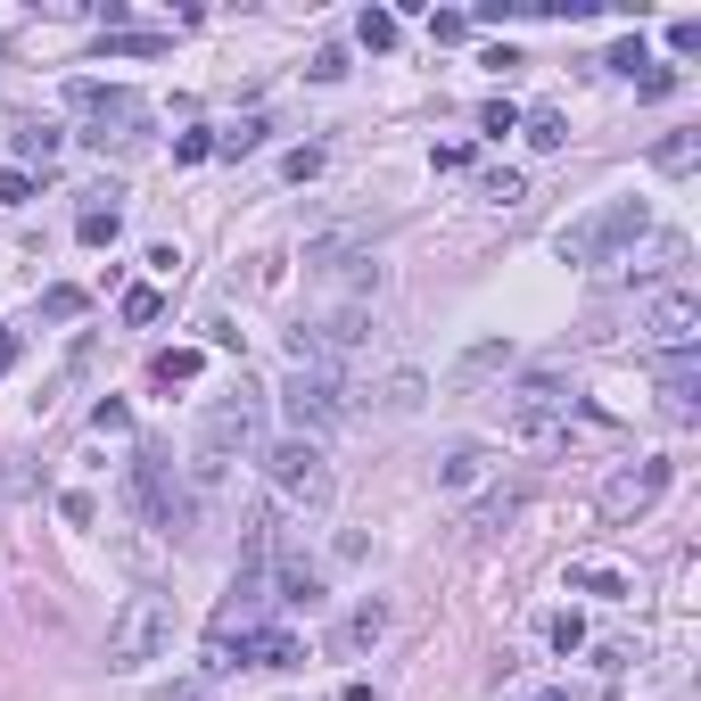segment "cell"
<instances>
[{
	"label": "cell",
	"instance_id": "6da1fadb",
	"mask_svg": "<svg viewBox=\"0 0 701 701\" xmlns=\"http://www.w3.org/2000/svg\"><path fill=\"white\" fill-rule=\"evenodd\" d=\"M652 231V206L644 199H603L594 215H578V223H561V264H619L635 240Z\"/></svg>",
	"mask_w": 701,
	"mask_h": 701
},
{
	"label": "cell",
	"instance_id": "7a4b0ae2",
	"mask_svg": "<svg viewBox=\"0 0 701 701\" xmlns=\"http://www.w3.org/2000/svg\"><path fill=\"white\" fill-rule=\"evenodd\" d=\"M67 108L83 116V141L108 157V148H141V132H148V99L141 92H124V83H92V74H74L67 83Z\"/></svg>",
	"mask_w": 701,
	"mask_h": 701
},
{
	"label": "cell",
	"instance_id": "3957f363",
	"mask_svg": "<svg viewBox=\"0 0 701 701\" xmlns=\"http://www.w3.org/2000/svg\"><path fill=\"white\" fill-rule=\"evenodd\" d=\"M281 405H289V421H297V438H331L338 421H355V380L338 364H297L289 371V388H281Z\"/></svg>",
	"mask_w": 701,
	"mask_h": 701
},
{
	"label": "cell",
	"instance_id": "277c9868",
	"mask_svg": "<svg viewBox=\"0 0 701 701\" xmlns=\"http://www.w3.org/2000/svg\"><path fill=\"white\" fill-rule=\"evenodd\" d=\"M264 479H273V496L289 503V512H322V503L338 496V471H331V454H322L314 438L264 445Z\"/></svg>",
	"mask_w": 701,
	"mask_h": 701
},
{
	"label": "cell",
	"instance_id": "5b68a950",
	"mask_svg": "<svg viewBox=\"0 0 701 701\" xmlns=\"http://www.w3.org/2000/svg\"><path fill=\"white\" fill-rule=\"evenodd\" d=\"M199 445L206 454H264V388L257 380H240V388H223L215 405H206V421H199Z\"/></svg>",
	"mask_w": 701,
	"mask_h": 701
},
{
	"label": "cell",
	"instance_id": "8992f818",
	"mask_svg": "<svg viewBox=\"0 0 701 701\" xmlns=\"http://www.w3.org/2000/svg\"><path fill=\"white\" fill-rule=\"evenodd\" d=\"M166 644H174V603L166 594H132V603L108 619V668H141Z\"/></svg>",
	"mask_w": 701,
	"mask_h": 701
},
{
	"label": "cell",
	"instance_id": "52a82bcc",
	"mask_svg": "<svg viewBox=\"0 0 701 701\" xmlns=\"http://www.w3.org/2000/svg\"><path fill=\"white\" fill-rule=\"evenodd\" d=\"M132 512H141L148 528H190V496H182V479H174V462L157 454V445L132 454Z\"/></svg>",
	"mask_w": 701,
	"mask_h": 701
},
{
	"label": "cell",
	"instance_id": "ba28073f",
	"mask_svg": "<svg viewBox=\"0 0 701 701\" xmlns=\"http://www.w3.org/2000/svg\"><path fill=\"white\" fill-rule=\"evenodd\" d=\"M644 347L652 355H701V297L685 289V281H668L644 306Z\"/></svg>",
	"mask_w": 701,
	"mask_h": 701
},
{
	"label": "cell",
	"instance_id": "9c48e42d",
	"mask_svg": "<svg viewBox=\"0 0 701 701\" xmlns=\"http://www.w3.org/2000/svg\"><path fill=\"white\" fill-rule=\"evenodd\" d=\"M668 479H677V471H668L661 454H652V462H628V471H619V479L603 487V503H594V512H603L610 528H628V520H644L652 503L668 496Z\"/></svg>",
	"mask_w": 701,
	"mask_h": 701
},
{
	"label": "cell",
	"instance_id": "30bf717a",
	"mask_svg": "<svg viewBox=\"0 0 701 701\" xmlns=\"http://www.w3.org/2000/svg\"><path fill=\"white\" fill-rule=\"evenodd\" d=\"M503 421H512L520 445H561V438H570V396H561L554 380H528V388L512 396V413H503Z\"/></svg>",
	"mask_w": 701,
	"mask_h": 701
},
{
	"label": "cell",
	"instance_id": "8fae6325",
	"mask_svg": "<svg viewBox=\"0 0 701 701\" xmlns=\"http://www.w3.org/2000/svg\"><path fill=\"white\" fill-rule=\"evenodd\" d=\"M661 413L701 421V355H661Z\"/></svg>",
	"mask_w": 701,
	"mask_h": 701
},
{
	"label": "cell",
	"instance_id": "7c38bea8",
	"mask_svg": "<svg viewBox=\"0 0 701 701\" xmlns=\"http://www.w3.org/2000/svg\"><path fill=\"white\" fill-rule=\"evenodd\" d=\"M231 652H240L248 668H297V661H306V644H297L289 628H248Z\"/></svg>",
	"mask_w": 701,
	"mask_h": 701
},
{
	"label": "cell",
	"instance_id": "4fadbf2b",
	"mask_svg": "<svg viewBox=\"0 0 701 701\" xmlns=\"http://www.w3.org/2000/svg\"><path fill=\"white\" fill-rule=\"evenodd\" d=\"M685 257H693V240H685V231H652V248L635 257V281H661V289H668V281L685 273Z\"/></svg>",
	"mask_w": 701,
	"mask_h": 701
},
{
	"label": "cell",
	"instance_id": "5bb4252c",
	"mask_svg": "<svg viewBox=\"0 0 701 701\" xmlns=\"http://www.w3.org/2000/svg\"><path fill=\"white\" fill-rule=\"evenodd\" d=\"M487 462H496L487 445H454V454L438 462V487H445V496H462V487H479V479H487Z\"/></svg>",
	"mask_w": 701,
	"mask_h": 701
},
{
	"label": "cell",
	"instance_id": "9a60e30c",
	"mask_svg": "<svg viewBox=\"0 0 701 701\" xmlns=\"http://www.w3.org/2000/svg\"><path fill=\"white\" fill-rule=\"evenodd\" d=\"M380 635H388V603H355L347 628H338V652H371Z\"/></svg>",
	"mask_w": 701,
	"mask_h": 701
},
{
	"label": "cell",
	"instance_id": "2e32d148",
	"mask_svg": "<svg viewBox=\"0 0 701 701\" xmlns=\"http://www.w3.org/2000/svg\"><path fill=\"white\" fill-rule=\"evenodd\" d=\"M116 231H124V206H116V199L108 206L92 199L83 215H74V240H83V248H116Z\"/></svg>",
	"mask_w": 701,
	"mask_h": 701
},
{
	"label": "cell",
	"instance_id": "e0dca14e",
	"mask_svg": "<svg viewBox=\"0 0 701 701\" xmlns=\"http://www.w3.org/2000/svg\"><path fill=\"white\" fill-rule=\"evenodd\" d=\"M503 364H512V347H503V338H479V347H471V355L454 364V388H479V380H496Z\"/></svg>",
	"mask_w": 701,
	"mask_h": 701
},
{
	"label": "cell",
	"instance_id": "ac0fdd59",
	"mask_svg": "<svg viewBox=\"0 0 701 701\" xmlns=\"http://www.w3.org/2000/svg\"><path fill=\"white\" fill-rule=\"evenodd\" d=\"M520 503H528V487H503V496H487L462 528H471V536H496V528H512V520H520Z\"/></svg>",
	"mask_w": 701,
	"mask_h": 701
},
{
	"label": "cell",
	"instance_id": "d6986e66",
	"mask_svg": "<svg viewBox=\"0 0 701 701\" xmlns=\"http://www.w3.org/2000/svg\"><path fill=\"white\" fill-rule=\"evenodd\" d=\"M9 141H17V157H25V166H50L58 148H67V132H58V124H17Z\"/></svg>",
	"mask_w": 701,
	"mask_h": 701
},
{
	"label": "cell",
	"instance_id": "ffe728a7",
	"mask_svg": "<svg viewBox=\"0 0 701 701\" xmlns=\"http://www.w3.org/2000/svg\"><path fill=\"white\" fill-rule=\"evenodd\" d=\"M652 166H661V174H693L701 166V132H668V141L652 148Z\"/></svg>",
	"mask_w": 701,
	"mask_h": 701
},
{
	"label": "cell",
	"instance_id": "44dd1931",
	"mask_svg": "<svg viewBox=\"0 0 701 701\" xmlns=\"http://www.w3.org/2000/svg\"><path fill=\"white\" fill-rule=\"evenodd\" d=\"M148 380H157V388L199 380V347H166V355H148Z\"/></svg>",
	"mask_w": 701,
	"mask_h": 701
},
{
	"label": "cell",
	"instance_id": "7402d4cb",
	"mask_svg": "<svg viewBox=\"0 0 701 701\" xmlns=\"http://www.w3.org/2000/svg\"><path fill=\"white\" fill-rule=\"evenodd\" d=\"M264 132H273L264 116H240L231 132H215V157H248V148H264Z\"/></svg>",
	"mask_w": 701,
	"mask_h": 701
},
{
	"label": "cell",
	"instance_id": "603a6c76",
	"mask_svg": "<svg viewBox=\"0 0 701 701\" xmlns=\"http://www.w3.org/2000/svg\"><path fill=\"white\" fill-rule=\"evenodd\" d=\"M520 132H528V148H561V141H570V124H561L554 108H528V116H520Z\"/></svg>",
	"mask_w": 701,
	"mask_h": 701
},
{
	"label": "cell",
	"instance_id": "cb8c5ba5",
	"mask_svg": "<svg viewBox=\"0 0 701 701\" xmlns=\"http://www.w3.org/2000/svg\"><path fill=\"white\" fill-rule=\"evenodd\" d=\"M421 396H429V388H421V371H396V380L380 388V405H388V413H421Z\"/></svg>",
	"mask_w": 701,
	"mask_h": 701
},
{
	"label": "cell",
	"instance_id": "d4e9b609",
	"mask_svg": "<svg viewBox=\"0 0 701 701\" xmlns=\"http://www.w3.org/2000/svg\"><path fill=\"white\" fill-rule=\"evenodd\" d=\"M355 34H364V50H396V17H388V9H364Z\"/></svg>",
	"mask_w": 701,
	"mask_h": 701
},
{
	"label": "cell",
	"instance_id": "484cf974",
	"mask_svg": "<svg viewBox=\"0 0 701 701\" xmlns=\"http://www.w3.org/2000/svg\"><path fill=\"white\" fill-rule=\"evenodd\" d=\"M603 67H610V74H628V83H635V74H644V67H652V50H644V34H628V41H619V50H610V58H603Z\"/></svg>",
	"mask_w": 701,
	"mask_h": 701
},
{
	"label": "cell",
	"instance_id": "4316f807",
	"mask_svg": "<svg viewBox=\"0 0 701 701\" xmlns=\"http://www.w3.org/2000/svg\"><path fill=\"white\" fill-rule=\"evenodd\" d=\"M570 586H578V594H628V578H619V570H594V561H578Z\"/></svg>",
	"mask_w": 701,
	"mask_h": 701
},
{
	"label": "cell",
	"instance_id": "83f0119b",
	"mask_svg": "<svg viewBox=\"0 0 701 701\" xmlns=\"http://www.w3.org/2000/svg\"><path fill=\"white\" fill-rule=\"evenodd\" d=\"M83 306H92V297H83V289H67V281H58V289H41V314H50V322H74Z\"/></svg>",
	"mask_w": 701,
	"mask_h": 701
},
{
	"label": "cell",
	"instance_id": "f1b7e54d",
	"mask_svg": "<svg viewBox=\"0 0 701 701\" xmlns=\"http://www.w3.org/2000/svg\"><path fill=\"white\" fill-rule=\"evenodd\" d=\"M108 50L116 58H157V50H166V34H108Z\"/></svg>",
	"mask_w": 701,
	"mask_h": 701
},
{
	"label": "cell",
	"instance_id": "f546056e",
	"mask_svg": "<svg viewBox=\"0 0 701 701\" xmlns=\"http://www.w3.org/2000/svg\"><path fill=\"white\" fill-rule=\"evenodd\" d=\"M479 124L503 141V132H520V108H512V99H487V108H479Z\"/></svg>",
	"mask_w": 701,
	"mask_h": 701
},
{
	"label": "cell",
	"instance_id": "4dcf8cb0",
	"mask_svg": "<svg viewBox=\"0 0 701 701\" xmlns=\"http://www.w3.org/2000/svg\"><path fill=\"white\" fill-rule=\"evenodd\" d=\"M668 50H677V58H701V17H677V25H668Z\"/></svg>",
	"mask_w": 701,
	"mask_h": 701
},
{
	"label": "cell",
	"instance_id": "1f68e13d",
	"mask_svg": "<svg viewBox=\"0 0 701 701\" xmlns=\"http://www.w3.org/2000/svg\"><path fill=\"white\" fill-rule=\"evenodd\" d=\"M199 157H215V132H182L174 141V166H199Z\"/></svg>",
	"mask_w": 701,
	"mask_h": 701
},
{
	"label": "cell",
	"instance_id": "d6a6232c",
	"mask_svg": "<svg viewBox=\"0 0 701 701\" xmlns=\"http://www.w3.org/2000/svg\"><path fill=\"white\" fill-rule=\"evenodd\" d=\"M281 174H289V182H314V174H322V148H289V157H281Z\"/></svg>",
	"mask_w": 701,
	"mask_h": 701
},
{
	"label": "cell",
	"instance_id": "836d02e7",
	"mask_svg": "<svg viewBox=\"0 0 701 701\" xmlns=\"http://www.w3.org/2000/svg\"><path fill=\"white\" fill-rule=\"evenodd\" d=\"M58 512H67V520H74V528H92V520H99V503H92V496H83V487H67V496H58Z\"/></svg>",
	"mask_w": 701,
	"mask_h": 701
},
{
	"label": "cell",
	"instance_id": "e575fe53",
	"mask_svg": "<svg viewBox=\"0 0 701 701\" xmlns=\"http://www.w3.org/2000/svg\"><path fill=\"white\" fill-rule=\"evenodd\" d=\"M25 199H34V174L9 166V174H0V206H25Z\"/></svg>",
	"mask_w": 701,
	"mask_h": 701
},
{
	"label": "cell",
	"instance_id": "d590c367",
	"mask_svg": "<svg viewBox=\"0 0 701 701\" xmlns=\"http://www.w3.org/2000/svg\"><path fill=\"white\" fill-rule=\"evenodd\" d=\"M578 644H586V619H578V610H561V619H554V652H578Z\"/></svg>",
	"mask_w": 701,
	"mask_h": 701
},
{
	"label": "cell",
	"instance_id": "8d00e7d4",
	"mask_svg": "<svg viewBox=\"0 0 701 701\" xmlns=\"http://www.w3.org/2000/svg\"><path fill=\"white\" fill-rule=\"evenodd\" d=\"M124 322H157V289H148V281H141V289H124Z\"/></svg>",
	"mask_w": 701,
	"mask_h": 701
},
{
	"label": "cell",
	"instance_id": "74e56055",
	"mask_svg": "<svg viewBox=\"0 0 701 701\" xmlns=\"http://www.w3.org/2000/svg\"><path fill=\"white\" fill-rule=\"evenodd\" d=\"M635 92H644V99H668V92H677V74H668V67H644V74H635Z\"/></svg>",
	"mask_w": 701,
	"mask_h": 701
},
{
	"label": "cell",
	"instance_id": "f35d334b",
	"mask_svg": "<svg viewBox=\"0 0 701 701\" xmlns=\"http://www.w3.org/2000/svg\"><path fill=\"white\" fill-rule=\"evenodd\" d=\"M429 34H438V41H462V34H471V17H462V9H438V17H429Z\"/></svg>",
	"mask_w": 701,
	"mask_h": 701
},
{
	"label": "cell",
	"instance_id": "ab89813d",
	"mask_svg": "<svg viewBox=\"0 0 701 701\" xmlns=\"http://www.w3.org/2000/svg\"><path fill=\"white\" fill-rule=\"evenodd\" d=\"M479 190H487V199H503V206H512V199H520V174H512V166H496V174H487Z\"/></svg>",
	"mask_w": 701,
	"mask_h": 701
},
{
	"label": "cell",
	"instance_id": "60d3db41",
	"mask_svg": "<svg viewBox=\"0 0 701 701\" xmlns=\"http://www.w3.org/2000/svg\"><path fill=\"white\" fill-rule=\"evenodd\" d=\"M124 421H132V413L116 405V396H99V405H92V429H124Z\"/></svg>",
	"mask_w": 701,
	"mask_h": 701
},
{
	"label": "cell",
	"instance_id": "b9f144b4",
	"mask_svg": "<svg viewBox=\"0 0 701 701\" xmlns=\"http://www.w3.org/2000/svg\"><path fill=\"white\" fill-rule=\"evenodd\" d=\"M9 364H17V331H0V371H9Z\"/></svg>",
	"mask_w": 701,
	"mask_h": 701
}]
</instances>
